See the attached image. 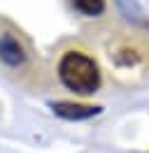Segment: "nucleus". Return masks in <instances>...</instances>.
Instances as JSON below:
<instances>
[{"label": "nucleus", "instance_id": "1", "mask_svg": "<svg viewBox=\"0 0 149 153\" xmlns=\"http://www.w3.org/2000/svg\"><path fill=\"white\" fill-rule=\"evenodd\" d=\"M58 74H61V81L65 86L74 91V93H93L96 88L100 86V72H98V65L93 63L91 58H86L84 53H77V51H70L61 58V65H58Z\"/></svg>", "mask_w": 149, "mask_h": 153}, {"label": "nucleus", "instance_id": "2", "mask_svg": "<svg viewBox=\"0 0 149 153\" xmlns=\"http://www.w3.org/2000/svg\"><path fill=\"white\" fill-rule=\"evenodd\" d=\"M54 111L63 118H89V116H96L100 109L98 107H86V105H72V102H58L54 105Z\"/></svg>", "mask_w": 149, "mask_h": 153}, {"label": "nucleus", "instance_id": "3", "mask_svg": "<svg viewBox=\"0 0 149 153\" xmlns=\"http://www.w3.org/2000/svg\"><path fill=\"white\" fill-rule=\"evenodd\" d=\"M0 58L5 63H9V65H19L23 60V49L19 47V42L14 37L5 35V37L0 39Z\"/></svg>", "mask_w": 149, "mask_h": 153}, {"label": "nucleus", "instance_id": "4", "mask_svg": "<svg viewBox=\"0 0 149 153\" xmlns=\"http://www.w3.org/2000/svg\"><path fill=\"white\" fill-rule=\"evenodd\" d=\"M72 5L86 16H98L105 10V0H72Z\"/></svg>", "mask_w": 149, "mask_h": 153}]
</instances>
